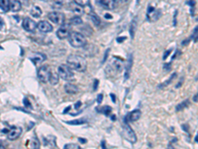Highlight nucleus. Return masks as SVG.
Returning a JSON list of instances; mask_svg holds the SVG:
<instances>
[{"instance_id": "nucleus-1", "label": "nucleus", "mask_w": 198, "mask_h": 149, "mask_svg": "<svg viewBox=\"0 0 198 149\" xmlns=\"http://www.w3.org/2000/svg\"><path fill=\"white\" fill-rule=\"evenodd\" d=\"M66 65L71 68L72 71L75 72H84L87 68L86 60L83 57L78 55H71L68 57Z\"/></svg>"}, {"instance_id": "nucleus-2", "label": "nucleus", "mask_w": 198, "mask_h": 149, "mask_svg": "<svg viewBox=\"0 0 198 149\" xmlns=\"http://www.w3.org/2000/svg\"><path fill=\"white\" fill-rule=\"evenodd\" d=\"M68 38L69 44L74 48H81L86 45V39L79 32H71Z\"/></svg>"}, {"instance_id": "nucleus-3", "label": "nucleus", "mask_w": 198, "mask_h": 149, "mask_svg": "<svg viewBox=\"0 0 198 149\" xmlns=\"http://www.w3.org/2000/svg\"><path fill=\"white\" fill-rule=\"evenodd\" d=\"M57 75L60 79L65 81H72L74 79V75L72 70L68 65H60L57 68Z\"/></svg>"}, {"instance_id": "nucleus-4", "label": "nucleus", "mask_w": 198, "mask_h": 149, "mask_svg": "<svg viewBox=\"0 0 198 149\" xmlns=\"http://www.w3.org/2000/svg\"><path fill=\"white\" fill-rule=\"evenodd\" d=\"M52 73L53 72H52V70L49 66H42L41 68L38 70V73H37L38 79L42 83H45V84L49 83Z\"/></svg>"}, {"instance_id": "nucleus-5", "label": "nucleus", "mask_w": 198, "mask_h": 149, "mask_svg": "<svg viewBox=\"0 0 198 149\" xmlns=\"http://www.w3.org/2000/svg\"><path fill=\"white\" fill-rule=\"evenodd\" d=\"M123 136L131 143H136L137 142V136L134 132V130L131 128V126L128 124L126 121L123 124Z\"/></svg>"}, {"instance_id": "nucleus-6", "label": "nucleus", "mask_w": 198, "mask_h": 149, "mask_svg": "<svg viewBox=\"0 0 198 149\" xmlns=\"http://www.w3.org/2000/svg\"><path fill=\"white\" fill-rule=\"evenodd\" d=\"M69 34H71V25H69V24L63 23L62 26H60L57 31V38L60 39V40H63V39L68 38Z\"/></svg>"}, {"instance_id": "nucleus-7", "label": "nucleus", "mask_w": 198, "mask_h": 149, "mask_svg": "<svg viewBox=\"0 0 198 149\" xmlns=\"http://www.w3.org/2000/svg\"><path fill=\"white\" fill-rule=\"evenodd\" d=\"M110 67L113 69L114 72L121 73L124 69V61L119 57L112 58V60L110 62Z\"/></svg>"}, {"instance_id": "nucleus-8", "label": "nucleus", "mask_w": 198, "mask_h": 149, "mask_svg": "<svg viewBox=\"0 0 198 149\" xmlns=\"http://www.w3.org/2000/svg\"><path fill=\"white\" fill-rule=\"evenodd\" d=\"M48 18L49 20L52 21L54 24L65 23V15H63V13H60V12H57V11L51 12V13L48 15Z\"/></svg>"}, {"instance_id": "nucleus-9", "label": "nucleus", "mask_w": 198, "mask_h": 149, "mask_svg": "<svg viewBox=\"0 0 198 149\" xmlns=\"http://www.w3.org/2000/svg\"><path fill=\"white\" fill-rule=\"evenodd\" d=\"M21 134H22V128L20 126H13L8 130L7 138L9 140H15L18 137H20Z\"/></svg>"}, {"instance_id": "nucleus-10", "label": "nucleus", "mask_w": 198, "mask_h": 149, "mask_svg": "<svg viewBox=\"0 0 198 149\" xmlns=\"http://www.w3.org/2000/svg\"><path fill=\"white\" fill-rule=\"evenodd\" d=\"M22 26L26 31L32 33V32H35L36 28H37V23L33 19H31V18H25L23 21Z\"/></svg>"}, {"instance_id": "nucleus-11", "label": "nucleus", "mask_w": 198, "mask_h": 149, "mask_svg": "<svg viewBox=\"0 0 198 149\" xmlns=\"http://www.w3.org/2000/svg\"><path fill=\"white\" fill-rule=\"evenodd\" d=\"M160 17V11L155 9L153 6H149L148 8V12H147V18L152 22L154 21H157L158 18Z\"/></svg>"}, {"instance_id": "nucleus-12", "label": "nucleus", "mask_w": 198, "mask_h": 149, "mask_svg": "<svg viewBox=\"0 0 198 149\" xmlns=\"http://www.w3.org/2000/svg\"><path fill=\"white\" fill-rule=\"evenodd\" d=\"M37 28L42 33H50L53 31V26L48 21H40L37 24Z\"/></svg>"}, {"instance_id": "nucleus-13", "label": "nucleus", "mask_w": 198, "mask_h": 149, "mask_svg": "<svg viewBox=\"0 0 198 149\" xmlns=\"http://www.w3.org/2000/svg\"><path fill=\"white\" fill-rule=\"evenodd\" d=\"M46 59H47V57H46V55L43 53H35L32 57H30V60H31L32 63L36 66L41 65Z\"/></svg>"}, {"instance_id": "nucleus-14", "label": "nucleus", "mask_w": 198, "mask_h": 149, "mask_svg": "<svg viewBox=\"0 0 198 149\" xmlns=\"http://www.w3.org/2000/svg\"><path fill=\"white\" fill-rule=\"evenodd\" d=\"M97 1L105 9H113L117 3V0H97Z\"/></svg>"}, {"instance_id": "nucleus-15", "label": "nucleus", "mask_w": 198, "mask_h": 149, "mask_svg": "<svg viewBox=\"0 0 198 149\" xmlns=\"http://www.w3.org/2000/svg\"><path fill=\"white\" fill-rule=\"evenodd\" d=\"M141 115H142L141 110H140V109H135V110H133L132 112H130V113L128 114L127 116H128V119L133 122V121L138 120L139 118L141 117Z\"/></svg>"}, {"instance_id": "nucleus-16", "label": "nucleus", "mask_w": 198, "mask_h": 149, "mask_svg": "<svg viewBox=\"0 0 198 149\" xmlns=\"http://www.w3.org/2000/svg\"><path fill=\"white\" fill-rule=\"evenodd\" d=\"M65 90L68 93H71V95H74V93H79V89L77 86H75L74 84H66L65 86Z\"/></svg>"}, {"instance_id": "nucleus-17", "label": "nucleus", "mask_w": 198, "mask_h": 149, "mask_svg": "<svg viewBox=\"0 0 198 149\" xmlns=\"http://www.w3.org/2000/svg\"><path fill=\"white\" fill-rule=\"evenodd\" d=\"M21 8H22V4H21L20 1H18V0H12V1H10L9 10L13 12H18L21 10Z\"/></svg>"}, {"instance_id": "nucleus-18", "label": "nucleus", "mask_w": 198, "mask_h": 149, "mask_svg": "<svg viewBox=\"0 0 198 149\" xmlns=\"http://www.w3.org/2000/svg\"><path fill=\"white\" fill-rule=\"evenodd\" d=\"M71 10L74 12V13H77V14H83V7L80 5L77 4L75 2L71 3Z\"/></svg>"}, {"instance_id": "nucleus-19", "label": "nucleus", "mask_w": 198, "mask_h": 149, "mask_svg": "<svg viewBox=\"0 0 198 149\" xmlns=\"http://www.w3.org/2000/svg\"><path fill=\"white\" fill-rule=\"evenodd\" d=\"M30 13H31V15L34 18H39V17H41V15H42V10L40 9V7H38V6H34V7L31 9Z\"/></svg>"}, {"instance_id": "nucleus-20", "label": "nucleus", "mask_w": 198, "mask_h": 149, "mask_svg": "<svg viewBox=\"0 0 198 149\" xmlns=\"http://www.w3.org/2000/svg\"><path fill=\"white\" fill-rule=\"evenodd\" d=\"M9 6H10V0H0V9L2 11H9Z\"/></svg>"}, {"instance_id": "nucleus-21", "label": "nucleus", "mask_w": 198, "mask_h": 149, "mask_svg": "<svg viewBox=\"0 0 198 149\" xmlns=\"http://www.w3.org/2000/svg\"><path fill=\"white\" fill-rule=\"evenodd\" d=\"M131 67H132V56L129 57V60H128V64L126 66V73H125V80H127V79L129 78Z\"/></svg>"}, {"instance_id": "nucleus-22", "label": "nucleus", "mask_w": 198, "mask_h": 149, "mask_svg": "<svg viewBox=\"0 0 198 149\" xmlns=\"http://www.w3.org/2000/svg\"><path fill=\"white\" fill-rule=\"evenodd\" d=\"M136 29H137V21H136V19H134L133 22L131 23V27H130V34H131V37L132 38H134V36H135Z\"/></svg>"}, {"instance_id": "nucleus-23", "label": "nucleus", "mask_w": 198, "mask_h": 149, "mask_svg": "<svg viewBox=\"0 0 198 149\" xmlns=\"http://www.w3.org/2000/svg\"><path fill=\"white\" fill-rule=\"evenodd\" d=\"M86 122V120L85 119H75V120H71V121H66V123L68 124H71V125H80V124H83Z\"/></svg>"}, {"instance_id": "nucleus-24", "label": "nucleus", "mask_w": 198, "mask_h": 149, "mask_svg": "<svg viewBox=\"0 0 198 149\" xmlns=\"http://www.w3.org/2000/svg\"><path fill=\"white\" fill-rule=\"evenodd\" d=\"M59 75H57V74H54V73H52V75H51V78H50V83L52 84V85H57V82H59Z\"/></svg>"}, {"instance_id": "nucleus-25", "label": "nucleus", "mask_w": 198, "mask_h": 149, "mask_svg": "<svg viewBox=\"0 0 198 149\" xmlns=\"http://www.w3.org/2000/svg\"><path fill=\"white\" fill-rule=\"evenodd\" d=\"M188 105H189L188 99H185L184 102H182L181 103H179V105L176 106V111H179V110H181V109H183V108H186V106H188Z\"/></svg>"}, {"instance_id": "nucleus-26", "label": "nucleus", "mask_w": 198, "mask_h": 149, "mask_svg": "<svg viewBox=\"0 0 198 149\" xmlns=\"http://www.w3.org/2000/svg\"><path fill=\"white\" fill-rule=\"evenodd\" d=\"M99 112H101V113H104L105 115H109L110 114V112L112 111V108L110 106H103L100 109H98Z\"/></svg>"}, {"instance_id": "nucleus-27", "label": "nucleus", "mask_w": 198, "mask_h": 149, "mask_svg": "<svg viewBox=\"0 0 198 149\" xmlns=\"http://www.w3.org/2000/svg\"><path fill=\"white\" fill-rule=\"evenodd\" d=\"M81 23H82L81 18L78 16L72 17L71 19V24H72V25H79V24H81Z\"/></svg>"}, {"instance_id": "nucleus-28", "label": "nucleus", "mask_w": 198, "mask_h": 149, "mask_svg": "<svg viewBox=\"0 0 198 149\" xmlns=\"http://www.w3.org/2000/svg\"><path fill=\"white\" fill-rule=\"evenodd\" d=\"M74 2H75L77 4L82 6V7H84V6H87L89 4L90 0H74Z\"/></svg>"}, {"instance_id": "nucleus-29", "label": "nucleus", "mask_w": 198, "mask_h": 149, "mask_svg": "<svg viewBox=\"0 0 198 149\" xmlns=\"http://www.w3.org/2000/svg\"><path fill=\"white\" fill-rule=\"evenodd\" d=\"M175 76H176V74H175V73H174V74H172V77H170V78L169 79V80H167V81L166 82V83H163V84H161V86H160V87H166V86H167V85H169V83H172V80H173V79H174V78H175Z\"/></svg>"}, {"instance_id": "nucleus-30", "label": "nucleus", "mask_w": 198, "mask_h": 149, "mask_svg": "<svg viewBox=\"0 0 198 149\" xmlns=\"http://www.w3.org/2000/svg\"><path fill=\"white\" fill-rule=\"evenodd\" d=\"M65 148H69V149H79L80 146L75 143H69V144H66Z\"/></svg>"}, {"instance_id": "nucleus-31", "label": "nucleus", "mask_w": 198, "mask_h": 149, "mask_svg": "<svg viewBox=\"0 0 198 149\" xmlns=\"http://www.w3.org/2000/svg\"><path fill=\"white\" fill-rule=\"evenodd\" d=\"M90 17H91V19H92V21H93V23L95 24L96 26H98L99 24H100V19L98 17L96 16V15H90Z\"/></svg>"}, {"instance_id": "nucleus-32", "label": "nucleus", "mask_w": 198, "mask_h": 149, "mask_svg": "<svg viewBox=\"0 0 198 149\" xmlns=\"http://www.w3.org/2000/svg\"><path fill=\"white\" fill-rule=\"evenodd\" d=\"M24 105H25V106L26 107H29V108H32V105H31V103H30V102H29V99H24Z\"/></svg>"}, {"instance_id": "nucleus-33", "label": "nucleus", "mask_w": 198, "mask_h": 149, "mask_svg": "<svg viewBox=\"0 0 198 149\" xmlns=\"http://www.w3.org/2000/svg\"><path fill=\"white\" fill-rule=\"evenodd\" d=\"M170 53H172V50L166 51V53H164V55H163V60H166V58L169 57V55Z\"/></svg>"}, {"instance_id": "nucleus-34", "label": "nucleus", "mask_w": 198, "mask_h": 149, "mask_svg": "<svg viewBox=\"0 0 198 149\" xmlns=\"http://www.w3.org/2000/svg\"><path fill=\"white\" fill-rule=\"evenodd\" d=\"M3 28H4V21L0 17V30H3Z\"/></svg>"}, {"instance_id": "nucleus-35", "label": "nucleus", "mask_w": 198, "mask_h": 149, "mask_svg": "<svg viewBox=\"0 0 198 149\" xmlns=\"http://www.w3.org/2000/svg\"><path fill=\"white\" fill-rule=\"evenodd\" d=\"M102 99H103V95H102V93H100V95L98 96V98H97V102H98V103H101Z\"/></svg>"}, {"instance_id": "nucleus-36", "label": "nucleus", "mask_w": 198, "mask_h": 149, "mask_svg": "<svg viewBox=\"0 0 198 149\" xmlns=\"http://www.w3.org/2000/svg\"><path fill=\"white\" fill-rule=\"evenodd\" d=\"M98 83H99L98 80H95V81H94V87H93V90H97V86H98Z\"/></svg>"}, {"instance_id": "nucleus-37", "label": "nucleus", "mask_w": 198, "mask_h": 149, "mask_svg": "<svg viewBox=\"0 0 198 149\" xmlns=\"http://www.w3.org/2000/svg\"><path fill=\"white\" fill-rule=\"evenodd\" d=\"M81 106V102H77V103L74 105V108L75 109H77V108H79Z\"/></svg>"}, {"instance_id": "nucleus-38", "label": "nucleus", "mask_w": 198, "mask_h": 149, "mask_svg": "<svg viewBox=\"0 0 198 149\" xmlns=\"http://www.w3.org/2000/svg\"><path fill=\"white\" fill-rule=\"evenodd\" d=\"M187 3H188V4H190L191 7H193V6L195 5V1H194V0H190V1H188Z\"/></svg>"}, {"instance_id": "nucleus-39", "label": "nucleus", "mask_w": 198, "mask_h": 149, "mask_svg": "<svg viewBox=\"0 0 198 149\" xmlns=\"http://www.w3.org/2000/svg\"><path fill=\"white\" fill-rule=\"evenodd\" d=\"M126 40V38L125 37H123V38H117V42L118 43H121V42H123V41H125Z\"/></svg>"}, {"instance_id": "nucleus-40", "label": "nucleus", "mask_w": 198, "mask_h": 149, "mask_svg": "<svg viewBox=\"0 0 198 149\" xmlns=\"http://www.w3.org/2000/svg\"><path fill=\"white\" fill-rule=\"evenodd\" d=\"M79 141H80L81 143H86V139L84 138H79Z\"/></svg>"}, {"instance_id": "nucleus-41", "label": "nucleus", "mask_w": 198, "mask_h": 149, "mask_svg": "<svg viewBox=\"0 0 198 149\" xmlns=\"http://www.w3.org/2000/svg\"><path fill=\"white\" fill-rule=\"evenodd\" d=\"M193 99H194V102H197V93H196L195 96H193Z\"/></svg>"}, {"instance_id": "nucleus-42", "label": "nucleus", "mask_w": 198, "mask_h": 149, "mask_svg": "<svg viewBox=\"0 0 198 149\" xmlns=\"http://www.w3.org/2000/svg\"><path fill=\"white\" fill-rule=\"evenodd\" d=\"M111 98H112V99H113V102H116V98H115V96H114V95H111Z\"/></svg>"}, {"instance_id": "nucleus-43", "label": "nucleus", "mask_w": 198, "mask_h": 149, "mask_svg": "<svg viewBox=\"0 0 198 149\" xmlns=\"http://www.w3.org/2000/svg\"><path fill=\"white\" fill-rule=\"evenodd\" d=\"M69 108H71V106H68V107H66V109L65 111H63V113H66V112H68V110H69Z\"/></svg>"}, {"instance_id": "nucleus-44", "label": "nucleus", "mask_w": 198, "mask_h": 149, "mask_svg": "<svg viewBox=\"0 0 198 149\" xmlns=\"http://www.w3.org/2000/svg\"><path fill=\"white\" fill-rule=\"evenodd\" d=\"M112 120H116V115H112Z\"/></svg>"}, {"instance_id": "nucleus-45", "label": "nucleus", "mask_w": 198, "mask_h": 149, "mask_svg": "<svg viewBox=\"0 0 198 149\" xmlns=\"http://www.w3.org/2000/svg\"><path fill=\"white\" fill-rule=\"evenodd\" d=\"M1 148H4V145H3L1 142H0V149H1Z\"/></svg>"}, {"instance_id": "nucleus-46", "label": "nucleus", "mask_w": 198, "mask_h": 149, "mask_svg": "<svg viewBox=\"0 0 198 149\" xmlns=\"http://www.w3.org/2000/svg\"><path fill=\"white\" fill-rule=\"evenodd\" d=\"M105 17H106V18H112L111 15H105Z\"/></svg>"}, {"instance_id": "nucleus-47", "label": "nucleus", "mask_w": 198, "mask_h": 149, "mask_svg": "<svg viewBox=\"0 0 198 149\" xmlns=\"http://www.w3.org/2000/svg\"><path fill=\"white\" fill-rule=\"evenodd\" d=\"M102 147H103V148H105V144H104V141L102 142Z\"/></svg>"}]
</instances>
